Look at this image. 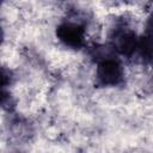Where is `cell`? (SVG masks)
<instances>
[{
	"mask_svg": "<svg viewBox=\"0 0 153 153\" xmlns=\"http://www.w3.org/2000/svg\"><path fill=\"white\" fill-rule=\"evenodd\" d=\"M148 27L151 30V35H153V17L149 19V23H148Z\"/></svg>",
	"mask_w": 153,
	"mask_h": 153,
	"instance_id": "5",
	"label": "cell"
},
{
	"mask_svg": "<svg viewBox=\"0 0 153 153\" xmlns=\"http://www.w3.org/2000/svg\"><path fill=\"white\" fill-rule=\"evenodd\" d=\"M137 38L131 32H121L116 37V48L123 55L133 54L137 48Z\"/></svg>",
	"mask_w": 153,
	"mask_h": 153,
	"instance_id": "3",
	"label": "cell"
},
{
	"mask_svg": "<svg viewBox=\"0 0 153 153\" xmlns=\"http://www.w3.org/2000/svg\"><path fill=\"white\" fill-rule=\"evenodd\" d=\"M140 56L143 60H152L153 59V35L145 36L137 41V48Z\"/></svg>",
	"mask_w": 153,
	"mask_h": 153,
	"instance_id": "4",
	"label": "cell"
},
{
	"mask_svg": "<svg viewBox=\"0 0 153 153\" xmlns=\"http://www.w3.org/2000/svg\"><path fill=\"white\" fill-rule=\"evenodd\" d=\"M123 71L121 65L112 59L103 60L97 68V79L104 86H115L121 82Z\"/></svg>",
	"mask_w": 153,
	"mask_h": 153,
	"instance_id": "1",
	"label": "cell"
},
{
	"mask_svg": "<svg viewBox=\"0 0 153 153\" xmlns=\"http://www.w3.org/2000/svg\"><path fill=\"white\" fill-rule=\"evenodd\" d=\"M56 33L59 39L71 48L79 49L84 43V29L78 24L65 23L59 26Z\"/></svg>",
	"mask_w": 153,
	"mask_h": 153,
	"instance_id": "2",
	"label": "cell"
}]
</instances>
